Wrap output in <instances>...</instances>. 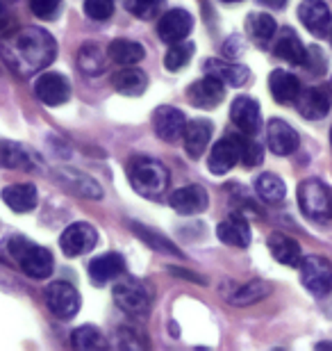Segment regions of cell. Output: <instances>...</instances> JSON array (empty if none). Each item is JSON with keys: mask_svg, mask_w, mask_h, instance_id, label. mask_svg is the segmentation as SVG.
Instances as JSON below:
<instances>
[{"mask_svg": "<svg viewBox=\"0 0 332 351\" xmlns=\"http://www.w3.org/2000/svg\"><path fill=\"white\" fill-rule=\"evenodd\" d=\"M98 244V233L94 226L84 221H77V223H71V226L62 233L60 237V247L64 251V256L68 258H77V256H84L89 251H94Z\"/></svg>", "mask_w": 332, "mask_h": 351, "instance_id": "ba28073f", "label": "cell"}, {"mask_svg": "<svg viewBox=\"0 0 332 351\" xmlns=\"http://www.w3.org/2000/svg\"><path fill=\"white\" fill-rule=\"evenodd\" d=\"M12 21H14V16H12L10 0H0V34L12 25Z\"/></svg>", "mask_w": 332, "mask_h": 351, "instance_id": "7bdbcfd3", "label": "cell"}, {"mask_svg": "<svg viewBox=\"0 0 332 351\" xmlns=\"http://www.w3.org/2000/svg\"><path fill=\"white\" fill-rule=\"evenodd\" d=\"M153 128L157 132V137L164 139V142H178V139H182V135H185L187 119L178 108L162 105L153 114Z\"/></svg>", "mask_w": 332, "mask_h": 351, "instance_id": "7c38bea8", "label": "cell"}, {"mask_svg": "<svg viewBox=\"0 0 332 351\" xmlns=\"http://www.w3.org/2000/svg\"><path fill=\"white\" fill-rule=\"evenodd\" d=\"M230 119L244 135H257L262 128V112H259V103L251 96L235 98L230 108Z\"/></svg>", "mask_w": 332, "mask_h": 351, "instance_id": "4fadbf2b", "label": "cell"}, {"mask_svg": "<svg viewBox=\"0 0 332 351\" xmlns=\"http://www.w3.org/2000/svg\"><path fill=\"white\" fill-rule=\"evenodd\" d=\"M107 66V55L94 41H87L77 53V69L87 75H101Z\"/></svg>", "mask_w": 332, "mask_h": 351, "instance_id": "d6a6232c", "label": "cell"}, {"mask_svg": "<svg viewBox=\"0 0 332 351\" xmlns=\"http://www.w3.org/2000/svg\"><path fill=\"white\" fill-rule=\"evenodd\" d=\"M7 247H10V254L14 261H18V267L23 269L25 276L41 280L53 274L55 258L48 249L39 247V244H32L30 240H25V237H21V235L10 237Z\"/></svg>", "mask_w": 332, "mask_h": 351, "instance_id": "3957f363", "label": "cell"}, {"mask_svg": "<svg viewBox=\"0 0 332 351\" xmlns=\"http://www.w3.org/2000/svg\"><path fill=\"white\" fill-rule=\"evenodd\" d=\"M3 201L14 213H30L37 206V187L30 182H18L3 189Z\"/></svg>", "mask_w": 332, "mask_h": 351, "instance_id": "f546056e", "label": "cell"}, {"mask_svg": "<svg viewBox=\"0 0 332 351\" xmlns=\"http://www.w3.org/2000/svg\"><path fill=\"white\" fill-rule=\"evenodd\" d=\"M34 96L48 108H58L71 98V85L62 73H44L34 82Z\"/></svg>", "mask_w": 332, "mask_h": 351, "instance_id": "8fae6325", "label": "cell"}, {"mask_svg": "<svg viewBox=\"0 0 332 351\" xmlns=\"http://www.w3.org/2000/svg\"><path fill=\"white\" fill-rule=\"evenodd\" d=\"M194 27V16L187 10H168L157 23V34L164 44H178L187 39Z\"/></svg>", "mask_w": 332, "mask_h": 351, "instance_id": "5bb4252c", "label": "cell"}, {"mask_svg": "<svg viewBox=\"0 0 332 351\" xmlns=\"http://www.w3.org/2000/svg\"><path fill=\"white\" fill-rule=\"evenodd\" d=\"M60 7H62V0H30L32 14L39 19H44V21L58 16Z\"/></svg>", "mask_w": 332, "mask_h": 351, "instance_id": "60d3db41", "label": "cell"}, {"mask_svg": "<svg viewBox=\"0 0 332 351\" xmlns=\"http://www.w3.org/2000/svg\"><path fill=\"white\" fill-rule=\"evenodd\" d=\"M125 271V261L118 254H105L98 256L89 263V278L94 285H107L110 280L123 276Z\"/></svg>", "mask_w": 332, "mask_h": 351, "instance_id": "603a6c76", "label": "cell"}, {"mask_svg": "<svg viewBox=\"0 0 332 351\" xmlns=\"http://www.w3.org/2000/svg\"><path fill=\"white\" fill-rule=\"evenodd\" d=\"M266 144L275 156H292L298 149V132L282 119H271L266 125Z\"/></svg>", "mask_w": 332, "mask_h": 351, "instance_id": "d6986e66", "label": "cell"}, {"mask_svg": "<svg viewBox=\"0 0 332 351\" xmlns=\"http://www.w3.org/2000/svg\"><path fill=\"white\" fill-rule=\"evenodd\" d=\"M44 297H46L48 311L62 322L73 319L75 315L80 313V306H82L80 292L71 283H64V280H53L44 290Z\"/></svg>", "mask_w": 332, "mask_h": 351, "instance_id": "5b68a950", "label": "cell"}, {"mask_svg": "<svg viewBox=\"0 0 332 351\" xmlns=\"http://www.w3.org/2000/svg\"><path fill=\"white\" fill-rule=\"evenodd\" d=\"M168 203L175 213L180 215H199L205 213L209 206V196L205 192V187L201 185H187V187H180L168 196Z\"/></svg>", "mask_w": 332, "mask_h": 351, "instance_id": "e0dca14e", "label": "cell"}, {"mask_svg": "<svg viewBox=\"0 0 332 351\" xmlns=\"http://www.w3.org/2000/svg\"><path fill=\"white\" fill-rule=\"evenodd\" d=\"M125 10L141 21H153L159 12V0H123Z\"/></svg>", "mask_w": 332, "mask_h": 351, "instance_id": "f35d334b", "label": "cell"}, {"mask_svg": "<svg viewBox=\"0 0 332 351\" xmlns=\"http://www.w3.org/2000/svg\"><path fill=\"white\" fill-rule=\"evenodd\" d=\"M303 66H307L309 71H314V73H323L326 71V58H323V53H321V48H307V60H305V64Z\"/></svg>", "mask_w": 332, "mask_h": 351, "instance_id": "b9f144b4", "label": "cell"}, {"mask_svg": "<svg viewBox=\"0 0 332 351\" xmlns=\"http://www.w3.org/2000/svg\"><path fill=\"white\" fill-rule=\"evenodd\" d=\"M332 105V87H307L301 89L298 98H296V108H298L301 117L307 119V121H319L330 112Z\"/></svg>", "mask_w": 332, "mask_h": 351, "instance_id": "9c48e42d", "label": "cell"}, {"mask_svg": "<svg viewBox=\"0 0 332 351\" xmlns=\"http://www.w3.org/2000/svg\"><path fill=\"white\" fill-rule=\"evenodd\" d=\"M171 274H173V276H185L187 280H192V283H205L199 274H192V271H187V269H178V267H171Z\"/></svg>", "mask_w": 332, "mask_h": 351, "instance_id": "ee69618b", "label": "cell"}, {"mask_svg": "<svg viewBox=\"0 0 332 351\" xmlns=\"http://www.w3.org/2000/svg\"><path fill=\"white\" fill-rule=\"evenodd\" d=\"M255 192L264 203H280L285 199L287 187H285V182H282V178H278L275 173H262V176H257V180H255Z\"/></svg>", "mask_w": 332, "mask_h": 351, "instance_id": "e575fe53", "label": "cell"}, {"mask_svg": "<svg viewBox=\"0 0 332 351\" xmlns=\"http://www.w3.org/2000/svg\"><path fill=\"white\" fill-rule=\"evenodd\" d=\"M55 180H58L66 192L82 196V199H103V187L98 185L91 176L77 169H60L55 173Z\"/></svg>", "mask_w": 332, "mask_h": 351, "instance_id": "ac0fdd59", "label": "cell"}, {"mask_svg": "<svg viewBox=\"0 0 332 351\" xmlns=\"http://www.w3.org/2000/svg\"><path fill=\"white\" fill-rule=\"evenodd\" d=\"M107 55H110L112 62H116V64H121V66H134V64H139V62L146 58V51H144V46L137 44V41L114 39L107 46Z\"/></svg>", "mask_w": 332, "mask_h": 351, "instance_id": "4dcf8cb0", "label": "cell"}, {"mask_svg": "<svg viewBox=\"0 0 332 351\" xmlns=\"http://www.w3.org/2000/svg\"><path fill=\"white\" fill-rule=\"evenodd\" d=\"M330 146H332V130H330Z\"/></svg>", "mask_w": 332, "mask_h": 351, "instance_id": "7dc6e473", "label": "cell"}, {"mask_svg": "<svg viewBox=\"0 0 332 351\" xmlns=\"http://www.w3.org/2000/svg\"><path fill=\"white\" fill-rule=\"evenodd\" d=\"M268 89H271V96L275 103L292 105L296 103V98L301 94V82L294 73L275 69V71L268 75Z\"/></svg>", "mask_w": 332, "mask_h": 351, "instance_id": "cb8c5ba5", "label": "cell"}, {"mask_svg": "<svg viewBox=\"0 0 332 351\" xmlns=\"http://www.w3.org/2000/svg\"><path fill=\"white\" fill-rule=\"evenodd\" d=\"M112 297H114V304L128 315L144 317L151 311V292L146 290V285L137 283V280H121L118 285H114Z\"/></svg>", "mask_w": 332, "mask_h": 351, "instance_id": "52a82bcc", "label": "cell"}, {"mask_svg": "<svg viewBox=\"0 0 332 351\" xmlns=\"http://www.w3.org/2000/svg\"><path fill=\"white\" fill-rule=\"evenodd\" d=\"M225 98V85L214 75L207 73V78L196 80L194 85H189L187 89V101L194 105V108L201 110H212L216 105H221Z\"/></svg>", "mask_w": 332, "mask_h": 351, "instance_id": "30bf717a", "label": "cell"}, {"mask_svg": "<svg viewBox=\"0 0 332 351\" xmlns=\"http://www.w3.org/2000/svg\"><path fill=\"white\" fill-rule=\"evenodd\" d=\"M221 3H242V0H221Z\"/></svg>", "mask_w": 332, "mask_h": 351, "instance_id": "bcb514c9", "label": "cell"}, {"mask_svg": "<svg viewBox=\"0 0 332 351\" xmlns=\"http://www.w3.org/2000/svg\"><path fill=\"white\" fill-rule=\"evenodd\" d=\"M212 139V123L207 119H194V121H187L185 135H182V144H185V151L189 158H201L205 149H207Z\"/></svg>", "mask_w": 332, "mask_h": 351, "instance_id": "d4e9b609", "label": "cell"}, {"mask_svg": "<svg viewBox=\"0 0 332 351\" xmlns=\"http://www.w3.org/2000/svg\"><path fill=\"white\" fill-rule=\"evenodd\" d=\"M216 235L218 240L228 247H237V249H246L251 244V226L246 221V217H242L239 213L230 215L228 219H223L216 226Z\"/></svg>", "mask_w": 332, "mask_h": 351, "instance_id": "44dd1931", "label": "cell"}, {"mask_svg": "<svg viewBox=\"0 0 332 351\" xmlns=\"http://www.w3.org/2000/svg\"><path fill=\"white\" fill-rule=\"evenodd\" d=\"M298 19L314 37H326L332 27L330 7L323 0H303L298 5Z\"/></svg>", "mask_w": 332, "mask_h": 351, "instance_id": "9a60e30c", "label": "cell"}, {"mask_svg": "<svg viewBox=\"0 0 332 351\" xmlns=\"http://www.w3.org/2000/svg\"><path fill=\"white\" fill-rule=\"evenodd\" d=\"M246 32L248 37L255 41V46L259 48H268V44L273 41L275 32H278V25H275V19L266 12H253L246 19Z\"/></svg>", "mask_w": 332, "mask_h": 351, "instance_id": "83f0119b", "label": "cell"}, {"mask_svg": "<svg viewBox=\"0 0 332 351\" xmlns=\"http://www.w3.org/2000/svg\"><path fill=\"white\" fill-rule=\"evenodd\" d=\"M271 294V283H266V280H251V283L242 285L239 290H235L230 294V304L232 306H251V304H257V301H262L264 297Z\"/></svg>", "mask_w": 332, "mask_h": 351, "instance_id": "836d02e7", "label": "cell"}, {"mask_svg": "<svg viewBox=\"0 0 332 351\" xmlns=\"http://www.w3.org/2000/svg\"><path fill=\"white\" fill-rule=\"evenodd\" d=\"M130 228H132V233L146 244V247H151L153 251H157V254L182 258V251L175 247V244L168 240L166 235H162V233H157V230H153V228L141 226V223H130Z\"/></svg>", "mask_w": 332, "mask_h": 351, "instance_id": "1f68e13d", "label": "cell"}, {"mask_svg": "<svg viewBox=\"0 0 332 351\" xmlns=\"http://www.w3.org/2000/svg\"><path fill=\"white\" fill-rule=\"evenodd\" d=\"M301 213L309 221L328 223L332 219V189L319 178H307L298 185Z\"/></svg>", "mask_w": 332, "mask_h": 351, "instance_id": "277c9868", "label": "cell"}, {"mask_svg": "<svg viewBox=\"0 0 332 351\" xmlns=\"http://www.w3.org/2000/svg\"><path fill=\"white\" fill-rule=\"evenodd\" d=\"M39 165L37 156L25 149L23 144L16 142H0V169H21V171H32Z\"/></svg>", "mask_w": 332, "mask_h": 351, "instance_id": "7402d4cb", "label": "cell"}, {"mask_svg": "<svg viewBox=\"0 0 332 351\" xmlns=\"http://www.w3.org/2000/svg\"><path fill=\"white\" fill-rule=\"evenodd\" d=\"M84 14L94 21H107L114 14V0H84Z\"/></svg>", "mask_w": 332, "mask_h": 351, "instance_id": "ab89813d", "label": "cell"}, {"mask_svg": "<svg viewBox=\"0 0 332 351\" xmlns=\"http://www.w3.org/2000/svg\"><path fill=\"white\" fill-rule=\"evenodd\" d=\"M237 142H239V151H242V162L246 167H257L262 165L264 160V151L262 146L255 142V135H237Z\"/></svg>", "mask_w": 332, "mask_h": 351, "instance_id": "8d00e7d4", "label": "cell"}, {"mask_svg": "<svg viewBox=\"0 0 332 351\" xmlns=\"http://www.w3.org/2000/svg\"><path fill=\"white\" fill-rule=\"evenodd\" d=\"M301 280L314 297H326L332 292V265L323 256H307L301 263Z\"/></svg>", "mask_w": 332, "mask_h": 351, "instance_id": "8992f818", "label": "cell"}, {"mask_svg": "<svg viewBox=\"0 0 332 351\" xmlns=\"http://www.w3.org/2000/svg\"><path fill=\"white\" fill-rule=\"evenodd\" d=\"M0 55L5 64L16 75L30 78V75L44 71L58 55V41L44 27L27 25L10 32L0 41Z\"/></svg>", "mask_w": 332, "mask_h": 351, "instance_id": "6da1fadb", "label": "cell"}, {"mask_svg": "<svg viewBox=\"0 0 332 351\" xmlns=\"http://www.w3.org/2000/svg\"><path fill=\"white\" fill-rule=\"evenodd\" d=\"M194 51H196V46L187 39L178 41V44H171L164 58V66L168 71H180V69H185L189 64V60L194 58Z\"/></svg>", "mask_w": 332, "mask_h": 351, "instance_id": "d590c367", "label": "cell"}, {"mask_svg": "<svg viewBox=\"0 0 332 351\" xmlns=\"http://www.w3.org/2000/svg\"><path fill=\"white\" fill-rule=\"evenodd\" d=\"M128 178L134 192L146 199H159L168 187V169L153 158H132L128 162Z\"/></svg>", "mask_w": 332, "mask_h": 351, "instance_id": "7a4b0ae2", "label": "cell"}, {"mask_svg": "<svg viewBox=\"0 0 332 351\" xmlns=\"http://www.w3.org/2000/svg\"><path fill=\"white\" fill-rule=\"evenodd\" d=\"M268 251L271 256L278 261L280 265H287V267H301L303 258H301V244L289 237L285 233H271L268 235Z\"/></svg>", "mask_w": 332, "mask_h": 351, "instance_id": "4316f807", "label": "cell"}, {"mask_svg": "<svg viewBox=\"0 0 332 351\" xmlns=\"http://www.w3.org/2000/svg\"><path fill=\"white\" fill-rule=\"evenodd\" d=\"M262 3L271 5V7H282V5H285V0H262Z\"/></svg>", "mask_w": 332, "mask_h": 351, "instance_id": "f6af8a7d", "label": "cell"}, {"mask_svg": "<svg viewBox=\"0 0 332 351\" xmlns=\"http://www.w3.org/2000/svg\"><path fill=\"white\" fill-rule=\"evenodd\" d=\"M75 349H82V351H89V349H96V347H103V335L98 331L96 326H80L77 331L73 333L71 338Z\"/></svg>", "mask_w": 332, "mask_h": 351, "instance_id": "74e56055", "label": "cell"}, {"mask_svg": "<svg viewBox=\"0 0 332 351\" xmlns=\"http://www.w3.org/2000/svg\"><path fill=\"white\" fill-rule=\"evenodd\" d=\"M112 87L123 96H141L148 89V75L134 66H125L112 75Z\"/></svg>", "mask_w": 332, "mask_h": 351, "instance_id": "f1b7e54d", "label": "cell"}, {"mask_svg": "<svg viewBox=\"0 0 332 351\" xmlns=\"http://www.w3.org/2000/svg\"><path fill=\"white\" fill-rule=\"evenodd\" d=\"M205 73L214 75L230 87H244L251 82V69H246L242 64H228L221 60H207L205 62Z\"/></svg>", "mask_w": 332, "mask_h": 351, "instance_id": "484cf974", "label": "cell"}, {"mask_svg": "<svg viewBox=\"0 0 332 351\" xmlns=\"http://www.w3.org/2000/svg\"><path fill=\"white\" fill-rule=\"evenodd\" d=\"M237 162H242V151H239L237 137H223L214 144V149L209 151L207 167L214 176L228 173Z\"/></svg>", "mask_w": 332, "mask_h": 351, "instance_id": "2e32d148", "label": "cell"}, {"mask_svg": "<svg viewBox=\"0 0 332 351\" xmlns=\"http://www.w3.org/2000/svg\"><path fill=\"white\" fill-rule=\"evenodd\" d=\"M330 87H332V82H330Z\"/></svg>", "mask_w": 332, "mask_h": 351, "instance_id": "c3c4849f", "label": "cell"}, {"mask_svg": "<svg viewBox=\"0 0 332 351\" xmlns=\"http://www.w3.org/2000/svg\"><path fill=\"white\" fill-rule=\"evenodd\" d=\"M273 55L294 66H303L307 60V48L303 46V41L298 39V34H296L292 27H282L278 39H275V44H273Z\"/></svg>", "mask_w": 332, "mask_h": 351, "instance_id": "ffe728a7", "label": "cell"}]
</instances>
